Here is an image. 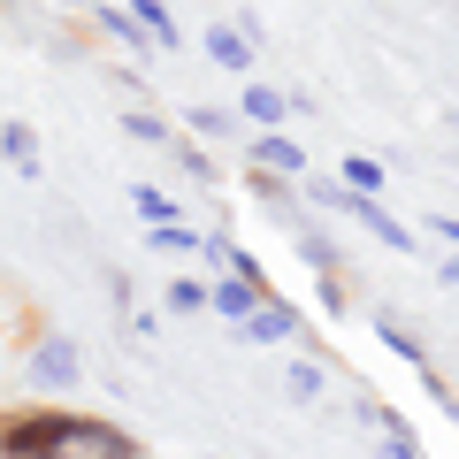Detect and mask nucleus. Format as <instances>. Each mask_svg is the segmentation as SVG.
Wrapping results in <instances>:
<instances>
[{
	"label": "nucleus",
	"instance_id": "6ab92c4d",
	"mask_svg": "<svg viewBox=\"0 0 459 459\" xmlns=\"http://www.w3.org/2000/svg\"><path fill=\"white\" fill-rule=\"evenodd\" d=\"M299 253H307L314 268H329V238H314V230H299Z\"/></svg>",
	"mask_w": 459,
	"mask_h": 459
},
{
	"label": "nucleus",
	"instance_id": "412c9836",
	"mask_svg": "<svg viewBox=\"0 0 459 459\" xmlns=\"http://www.w3.org/2000/svg\"><path fill=\"white\" fill-rule=\"evenodd\" d=\"M444 283H459V253H452V268H444Z\"/></svg>",
	"mask_w": 459,
	"mask_h": 459
},
{
	"label": "nucleus",
	"instance_id": "2eb2a0df",
	"mask_svg": "<svg viewBox=\"0 0 459 459\" xmlns=\"http://www.w3.org/2000/svg\"><path fill=\"white\" fill-rule=\"evenodd\" d=\"M291 398H322V368L314 360H291Z\"/></svg>",
	"mask_w": 459,
	"mask_h": 459
},
{
	"label": "nucleus",
	"instance_id": "dca6fc26",
	"mask_svg": "<svg viewBox=\"0 0 459 459\" xmlns=\"http://www.w3.org/2000/svg\"><path fill=\"white\" fill-rule=\"evenodd\" d=\"M169 307H177V314H199V307H207V291H199V283H169Z\"/></svg>",
	"mask_w": 459,
	"mask_h": 459
},
{
	"label": "nucleus",
	"instance_id": "ddd939ff",
	"mask_svg": "<svg viewBox=\"0 0 459 459\" xmlns=\"http://www.w3.org/2000/svg\"><path fill=\"white\" fill-rule=\"evenodd\" d=\"M123 131H131V138H153V146H177V138H169V123H161V115H146V108L123 115Z\"/></svg>",
	"mask_w": 459,
	"mask_h": 459
},
{
	"label": "nucleus",
	"instance_id": "9d476101",
	"mask_svg": "<svg viewBox=\"0 0 459 459\" xmlns=\"http://www.w3.org/2000/svg\"><path fill=\"white\" fill-rule=\"evenodd\" d=\"M131 207L146 214V222H177V199H169V192H153V184H131Z\"/></svg>",
	"mask_w": 459,
	"mask_h": 459
},
{
	"label": "nucleus",
	"instance_id": "aec40b11",
	"mask_svg": "<svg viewBox=\"0 0 459 459\" xmlns=\"http://www.w3.org/2000/svg\"><path fill=\"white\" fill-rule=\"evenodd\" d=\"M437 230L452 238V253H459V214H437Z\"/></svg>",
	"mask_w": 459,
	"mask_h": 459
},
{
	"label": "nucleus",
	"instance_id": "4468645a",
	"mask_svg": "<svg viewBox=\"0 0 459 459\" xmlns=\"http://www.w3.org/2000/svg\"><path fill=\"white\" fill-rule=\"evenodd\" d=\"M177 161H184V177H199V184H214V161H207V153L192 146V138H177Z\"/></svg>",
	"mask_w": 459,
	"mask_h": 459
},
{
	"label": "nucleus",
	"instance_id": "0eeeda50",
	"mask_svg": "<svg viewBox=\"0 0 459 459\" xmlns=\"http://www.w3.org/2000/svg\"><path fill=\"white\" fill-rule=\"evenodd\" d=\"M253 169H276V177H299V169H307V153H299L283 131H268L261 146H253Z\"/></svg>",
	"mask_w": 459,
	"mask_h": 459
},
{
	"label": "nucleus",
	"instance_id": "f8f14e48",
	"mask_svg": "<svg viewBox=\"0 0 459 459\" xmlns=\"http://www.w3.org/2000/svg\"><path fill=\"white\" fill-rule=\"evenodd\" d=\"M246 115H253V123H276V115H283V92H276V84H246Z\"/></svg>",
	"mask_w": 459,
	"mask_h": 459
},
{
	"label": "nucleus",
	"instance_id": "f3484780",
	"mask_svg": "<svg viewBox=\"0 0 459 459\" xmlns=\"http://www.w3.org/2000/svg\"><path fill=\"white\" fill-rule=\"evenodd\" d=\"M344 177H352V192H376L383 169H376V161H344Z\"/></svg>",
	"mask_w": 459,
	"mask_h": 459
},
{
	"label": "nucleus",
	"instance_id": "1a4fd4ad",
	"mask_svg": "<svg viewBox=\"0 0 459 459\" xmlns=\"http://www.w3.org/2000/svg\"><path fill=\"white\" fill-rule=\"evenodd\" d=\"M207 54H214L222 69H246V62H253V39H246V31H207Z\"/></svg>",
	"mask_w": 459,
	"mask_h": 459
},
{
	"label": "nucleus",
	"instance_id": "9b49d317",
	"mask_svg": "<svg viewBox=\"0 0 459 459\" xmlns=\"http://www.w3.org/2000/svg\"><path fill=\"white\" fill-rule=\"evenodd\" d=\"M376 337L391 344L398 360H413V368H429V352H421V337H406V329H398V322H376Z\"/></svg>",
	"mask_w": 459,
	"mask_h": 459
},
{
	"label": "nucleus",
	"instance_id": "423d86ee",
	"mask_svg": "<svg viewBox=\"0 0 459 459\" xmlns=\"http://www.w3.org/2000/svg\"><path fill=\"white\" fill-rule=\"evenodd\" d=\"M268 299V283H253V276H230V283H214V314H230V322H246L253 307Z\"/></svg>",
	"mask_w": 459,
	"mask_h": 459
},
{
	"label": "nucleus",
	"instance_id": "6e6552de",
	"mask_svg": "<svg viewBox=\"0 0 459 459\" xmlns=\"http://www.w3.org/2000/svg\"><path fill=\"white\" fill-rule=\"evenodd\" d=\"M0 153L23 169V177H39V138L23 131V123H0Z\"/></svg>",
	"mask_w": 459,
	"mask_h": 459
},
{
	"label": "nucleus",
	"instance_id": "a211bd4d",
	"mask_svg": "<svg viewBox=\"0 0 459 459\" xmlns=\"http://www.w3.org/2000/svg\"><path fill=\"white\" fill-rule=\"evenodd\" d=\"M383 459H421V444H413V429H391V444H383Z\"/></svg>",
	"mask_w": 459,
	"mask_h": 459
},
{
	"label": "nucleus",
	"instance_id": "39448f33",
	"mask_svg": "<svg viewBox=\"0 0 459 459\" xmlns=\"http://www.w3.org/2000/svg\"><path fill=\"white\" fill-rule=\"evenodd\" d=\"M77 376H84V368H77V344H69V337H47L31 352V383H47V391H69Z\"/></svg>",
	"mask_w": 459,
	"mask_h": 459
},
{
	"label": "nucleus",
	"instance_id": "7ed1b4c3",
	"mask_svg": "<svg viewBox=\"0 0 459 459\" xmlns=\"http://www.w3.org/2000/svg\"><path fill=\"white\" fill-rule=\"evenodd\" d=\"M314 199H322V207H337V214H352V222H368V230L383 238V246H398V253L413 246V238H406V222H391V214H383L368 192H337V184H314Z\"/></svg>",
	"mask_w": 459,
	"mask_h": 459
},
{
	"label": "nucleus",
	"instance_id": "f03ea898",
	"mask_svg": "<svg viewBox=\"0 0 459 459\" xmlns=\"http://www.w3.org/2000/svg\"><path fill=\"white\" fill-rule=\"evenodd\" d=\"M62 459H138V437H131V429H115V421H77V413H69Z\"/></svg>",
	"mask_w": 459,
	"mask_h": 459
},
{
	"label": "nucleus",
	"instance_id": "20e7f679",
	"mask_svg": "<svg viewBox=\"0 0 459 459\" xmlns=\"http://www.w3.org/2000/svg\"><path fill=\"white\" fill-rule=\"evenodd\" d=\"M238 337H246V344H283V337H299V307H283V299H261V307L238 322Z\"/></svg>",
	"mask_w": 459,
	"mask_h": 459
},
{
	"label": "nucleus",
	"instance_id": "f257e3e1",
	"mask_svg": "<svg viewBox=\"0 0 459 459\" xmlns=\"http://www.w3.org/2000/svg\"><path fill=\"white\" fill-rule=\"evenodd\" d=\"M62 437H69V413L54 406L16 413V421H0V459H62Z\"/></svg>",
	"mask_w": 459,
	"mask_h": 459
}]
</instances>
